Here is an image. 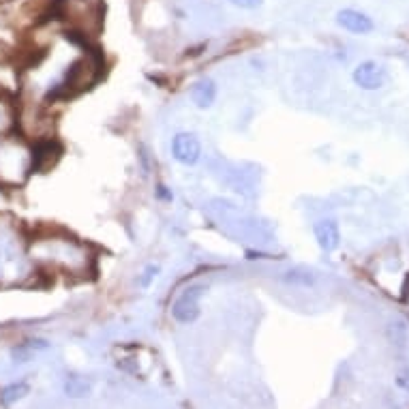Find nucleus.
Listing matches in <instances>:
<instances>
[{
    "instance_id": "1",
    "label": "nucleus",
    "mask_w": 409,
    "mask_h": 409,
    "mask_svg": "<svg viewBox=\"0 0 409 409\" xmlns=\"http://www.w3.org/2000/svg\"><path fill=\"white\" fill-rule=\"evenodd\" d=\"M101 73V60L96 56H81L75 60L64 77L50 90V99H58V96H71L81 90L90 88Z\"/></svg>"
},
{
    "instance_id": "2",
    "label": "nucleus",
    "mask_w": 409,
    "mask_h": 409,
    "mask_svg": "<svg viewBox=\"0 0 409 409\" xmlns=\"http://www.w3.org/2000/svg\"><path fill=\"white\" fill-rule=\"evenodd\" d=\"M43 244L50 247V264L67 270L71 274L77 272H88L92 257L88 255V247L86 244L77 242L75 238H47L43 240Z\"/></svg>"
},
{
    "instance_id": "3",
    "label": "nucleus",
    "mask_w": 409,
    "mask_h": 409,
    "mask_svg": "<svg viewBox=\"0 0 409 409\" xmlns=\"http://www.w3.org/2000/svg\"><path fill=\"white\" fill-rule=\"evenodd\" d=\"M204 285H189L183 291L178 293V298L172 304V315L176 321L180 324H193L200 317L202 308H200V300L204 296Z\"/></svg>"
},
{
    "instance_id": "4",
    "label": "nucleus",
    "mask_w": 409,
    "mask_h": 409,
    "mask_svg": "<svg viewBox=\"0 0 409 409\" xmlns=\"http://www.w3.org/2000/svg\"><path fill=\"white\" fill-rule=\"evenodd\" d=\"M170 153H172V159L178 161L180 166H195V163H200L202 159V142L195 133H189V131H180L172 137V144H170Z\"/></svg>"
},
{
    "instance_id": "5",
    "label": "nucleus",
    "mask_w": 409,
    "mask_h": 409,
    "mask_svg": "<svg viewBox=\"0 0 409 409\" xmlns=\"http://www.w3.org/2000/svg\"><path fill=\"white\" fill-rule=\"evenodd\" d=\"M352 79H354V84L358 88H362V90H380V88L386 86L388 73H386V69L382 67L380 62L365 60L354 69Z\"/></svg>"
},
{
    "instance_id": "6",
    "label": "nucleus",
    "mask_w": 409,
    "mask_h": 409,
    "mask_svg": "<svg viewBox=\"0 0 409 409\" xmlns=\"http://www.w3.org/2000/svg\"><path fill=\"white\" fill-rule=\"evenodd\" d=\"M32 170L35 172H50L56 161L60 159V146L54 140H41L35 144V148H32Z\"/></svg>"
},
{
    "instance_id": "7",
    "label": "nucleus",
    "mask_w": 409,
    "mask_h": 409,
    "mask_svg": "<svg viewBox=\"0 0 409 409\" xmlns=\"http://www.w3.org/2000/svg\"><path fill=\"white\" fill-rule=\"evenodd\" d=\"M313 234L319 244V249L326 253H332L341 244V230L334 219H319L313 223Z\"/></svg>"
},
{
    "instance_id": "8",
    "label": "nucleus",
    "mask_w": 409,
    "mask_h": 409,
    "mask_svg": "<svg viewBox=\"0 0 409 409\" xmlns=\"http://www.w3.org/2000/svg\"><path fill=\"white\" fill-rule=\"evenodd\" d=\"M337 24L343 30L354 32V35H369V32L375 28L369 15L362 11H356V9H341L337 13Z\"/></svg>"
},
{
    "instance_id": "9",
    "label": "nucleus",
    "mask_w": 409,
    "mask_h": 409,
    "mask_svg": "<svg viewBox=\"0 0 409 409\" xmlns=\"http://www.w3.org/2000/svg\"><path fill=\"white\" fill-rule=\"evenodd\" d=\"M217 94H219V88L215 84V79H210V77H200L198 81H193V86L189 90L193 105L200 109H208L215 105Z\"/></svg>"
},
{
    "instance_id": "10",
    "label": "nucleus",
    "mask_w": 409,
    "mask_h": 409,
    "mask_svg": "<svg viewBox=\"0 0 409 409\" xmlns=\"http://www.w3.org/2000/svg\"><path fill=\"white\" fill-rule=\"evenodd\" d=\"M47 347H50V343H47L45 339H28L24 343H20V345H15L11 349V358H13V362H28V360L35 358L39 352H45Z\"/></svg>"
},
{
    "instance_id": "11",
    "label": "nucleus",
    "mask_w": 409,
    "mask_h": 409,
    "mask_svg": "<svg viewBox=\"0 0 409 409\" xmlns=\"http://www.w3.org/2000/svg\"><path fill=\"white\" fill-rule=\"evenodd\" d=\"M64 395L71 397V399H84L92 392V382L86 378V375H79V373H69L67 378H64Z\"/></svg>"
},
{
    "instance_id": "12",
    "label": "nucleus",
    "mask_w": 409,
    "mask_h": 409,
    "mask_svg": "<svg viewBox=\"0 0 409 409\" xmlns=\"http://www.w3.org/2000/svg\"><path fill=\"white\" fill-rule=\"evenodd\" d=\"M28 392H30V386L26 382L11 384V386L0 390V403H3V405H13V403L22 401L28 395Z\"/></svg>"
},
{
    "instance_id": "13",
    "label": "nucleus",
    "mask_w": 409,
    "mask_h": 409,
    "mask_svg": "<svg viewBox=\"0 0 409 409\" xmlns=\"http://www.w3.org/2000/svg\"><path fill=\"white\" fill-rule=\"evenodd\" d=\"M281 279L287 283V285H302V287H308L315 283V274L306 270V268H289L287 272H283Z\"/></svg>"
},
{
    "instance_id": "14",
    "label": "nucleus",
    "mask_w": 409,
    "mask_h": 409,
    "mask_svg": "<svg viewBox=\"0 0 409 409\" xmlns=\"http://www.w3.org/2000/svg\"><path fill=\"white\" fill-rule=\"evenodd\" d=\"M161 272V268H159V264H148L144 270H142V274L137 276V285L142 287V289H148L150 285H153V281L157 279V274Z\"/></svg>"
},
{
    "instance_id": "15",
    "label": "nucleus",
    "mask_w": 409,
    "mask_h": 409,
    "mask_svg": "<svg viewBox=\"0 0 409 409\" xmlns=\"http://www.w3.org/2000/svg\"><path fill=\"white\" fill-rule=\"evenodd\" d=\"M230 3L234 5V7H240V9H257V7H261L264 5V0H230Z\"/></svg>"
},
{
    "instance_id": "16",
    "label": "nucleus",
    "mask_w": 409,
    "mask_h": 409,
    "mask_svg": "<svg viewBox=\"0 0 409 409\" xmlns=\"http://www.w3.org/2000/svg\"><path fill=\"white\" fill-rule=\"evenodd\" d=\"M397 386L409 392V367H405V369L399 371V375H397Z\"/></svg>"
},
{
    "instance_id": "17",
    "label": "nucleus",
    "mask_w": 409,
    "mask_h": 409,
    "mask_svg": "<svg viewBox=\"0 0 409 409\" xmlns=\"http://www.w3.org/2000/svg\"><path fill=\"white\" fill-rule=\"evenodd\" d=\"M168 187H163V185H159V189H157V195H159V198H163V200H172L174 198V195L170 193V191H166Z\"/></svg>"
}]
</instances>
